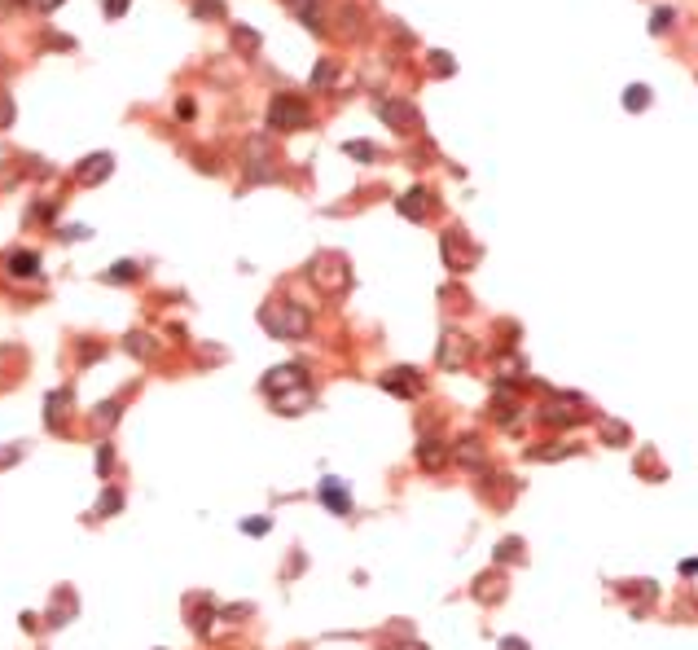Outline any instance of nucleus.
Returning a JSON list of instances; mask_svg holds the SVG:
<instances>
[{
	"label": "nucleus",
	"instance_id": "obj_1",
	"mask_svg": "<svg viewBox=\"0 0 698 650\" xmlns=\"http://www.w3.org/2000/svg\"><path fill=\"white\" fill-rule=\"evenodd\" d=\"M268 128H277V132L308 128V106H303V97H294V93H277L273 102H268Z\"/></svg>",
	"mask_w": 698,
	"mask_h": 650
},
{
	"label": "nucleus",
	"instance_id": "obj_17",
	"mask_svg": "<svg viewBox=\"0 0 698 650\" xmlns=\"http://www.w3.org/2000/svg\"><path fill=\"white\" fill-rule=\"evenodd\" d=\"M13 119V106H9V97H0V128H5Z\"/></svg>",
	"mask_w": 698,
	"mask_h": 650
},
{
	"label": "nucleus",
	"instance_id": "obj_10",
	"mask_svg": "<svg viewBox=\"0 0 698 650\" xmlns=\"http://www.w3.org/2000/svg\"><path fill=\"white\" fill-rule=\"evenodd\" d=\"M132 277H137V264H132V259H119V264L106 273V281H132Z\"/></svg>",
	"mask_w": 698,
	"mask_h": 650
},
{
	"label": "nucleus",
	"instance_id": "obj_15",
	"mask_svg": "<svg viewBox=\"0 0 698 650\" xmlns=\"http://www.w3.org/2000/svg\"><path fill=\"white\" fill-rule=\"evenodd\" d=\"M347 154H356V158H374L378 149H374V145H364V141H352V145H347Z\"/></svg>",
	"mask_w": 698,
	"mask_h": 650
},
{
	"label": "nucleus",
	"instance_id": "obj_4",
	"mask_svg": "<svg viewBox=\"0 0 698 650\" xmlns=\"http://www.w3.org/2000/svg\"><path fill=\"white\" fill-rule=\"evenodd\" d=\"M321 501L334 510V514H352V496H347V488H343L338 479H325V483H321Z\"/></svg>",
	"mask_w": 698,
	"mask_h": 650
},
{
	"label": "nucleus",
	"instance_id": "obj_14",
	"mask_svg": "<svg viewBox=\"0 0 698 650\" xmlns=\"http://www.w3.org/2000/svg\"><path fill=\"white\" fill-rule=\"evenodd\" d=\"M268 527H273L268 519H251V523H242V531H246V536H264Z\"/></svg>",
	"mask_w": 698,
	"mask_h": 650
},
{
	"label": "nucleus",
	"instance_id": "obj_13",
	"mask_svg": "<svg viewBox=\"0 0 698 650\" xmlns=\"http://www.w3.org/2000/svg\"><path fill=\"white\" fill-rule=\"evenodd\" d=\"M329 79H334V62H321V66H317V75H312V88H325Z\"/></svg>",
	"mask_w": 698,
	"mask_h": 650
},
{
	"label": "nucleus",
	"instance_id": "obj_2",
	"mask_svg": "<svg viewBox=\"0 0 698 650\" xmlns=\"http://www.w3.org/2000/svg\"><path fill=\"white\" fill-rule=\"evenodd\" d=\"M259 321L268 325L277 339H299L308 330V312H299L294 304H273V308L259 312Z\"/></svg>",
	"mask_w": 698,
	"mask_h": 650
},
{
	"label": "nucleus",
	"instance_id": "obj_18",
	"mask_svg": "<svg viewBox=\"0 0 698 650\" xmlns=\"http://www.w3.org/2000/svg\"><path fill=\"white\" fill-rule=\"evenodd\" d=\"M36 5H40V9H57V5H62V0H36Z\"/></svg>",
	"mask_w": 698,
	"mask_h": 650
},
{
	"label": "nucleus",
	"instance_id": "obj_7",
	"mask_svg": "<svg viewBox=\"0 0 698 650\" xmlns=\"http://www.w3.org/2000/svg\"><path fill=\"white\" fill-rule=\"evenodd\" d=\"M290 9H294L312 31H321V22H317V0H290Z\"/></svg>",
	"mask_w": 698,
	"mask_h": 650
},
{
	"label": "nucleus",
	"instance_id": "obj_3",
	"mask_svg": "<svg viewBox=\"0 0 698 650\" xmlns=\"http://www.w3.org/2000/svg\"><path fill=\"white\" fill-rule=\"evenodd\" d=\"M286 387H303V370H299V365H277V370L264 378V391H268L273 400L286 391Z\"/></svg>",
	"mask_w": 698,
	"mask_h": 650
},
{
	"label": "nucleus",
	"instance_id": "obj_12",
	"mask_svg": "<svg viewBox=\"0 0 698 650\" xmlns=\"http://www.w3.org/2000/svg\"><path fill=\"white\" fill-rule=\"evenodd\" d=\"M128 347H132L137 356H154V343H149V334H132V339H128Z\"/></svg>",
	"mask_w": 698,
	"mask_h": 650
},
{
	"label": "nucleus",
	"instance_id": "obj_16",
	"mask_svg": "<svg viewBox=\"0 0 698 650\" xmlns=\"http://www.w3.org/2000/svg\"><path fill=\"white\" fill-rule=\"evenodd\" d=\"M128 5H132V0H106V18H119Z\"/></svg>",
	"mask_w": 698,
	"mask_h": 650
},
{
	"label": "nucleus",
	"instance_id": "obj_11",
	"mask_svg": "<svg viewBox=\"0 0 698 650\" xmlns=\"http://www.w3.org/2000/svg\"><path fill=\"white\" fill-rule=\"evenodd\" d=\"M119 506H123V496H119V492H106V496H102V506H97V514H102V519H110V514L119 510Z\"/></svg>",
	"mask_w": 698,
	"mask_h": 650
},
{
	"label": "nucleus",
	"instance_id": "obj_9",
	"mask_svg": "<svg viewBox=\"0 0 698 650\" xmlns=\"http://www.w3.org/2000/svg\"><path fill=\"white\" fill-rule=\"evenodd\" d=\"M193 13L198 18H224V5L220 0H193Z\"/></svg>",
	"mask_w": 698,
	"mask_h": 650
},
{
	"label": "nucleus",
	"instance_id": "obj_6",
	"mask_svg": "<svg viewBox=\"0 0 698 650\" xmlns=\"http://www.w3.org/2000/svg\"><path fill=\"white\" fill-rule=\"evenodd\" d=\"M110 176V154H93L79 163V180H106Z\"/></svg>",
	"mask_w": 698,
	"mask_h": 650
},
{
	"label": "nucleus",
	"instance_id": "obj_5",
	"mask_svg": "<svg viewBox=\"0 0 698 650\" xmlns=\"http://www.w3.org/2000/svg\"><path fill=\"white\" fill-rule=\"evenodd\" d=\"M5 264H9V277H36V273H40L36 251H13Z\"/></svg>",
	"mask_w": 698,
	"mask_h": 650
},
{
	"label": "nucleus",
	"instance_id": "obj_8",
	"mask_svg": "<svg viewBox=\"0 0 698 650\" xmlns=\"http://www.w3.org/2000/svg\"><path fill=\"white\" fill-rule=\"evenodd\" d=\"M233 40H238L246 53H255V48H259V36H255L251 27H238V22H233Z\"/></svg>",
	"mask_w": 698,
	"mask_h": 650
}]
</instances>
